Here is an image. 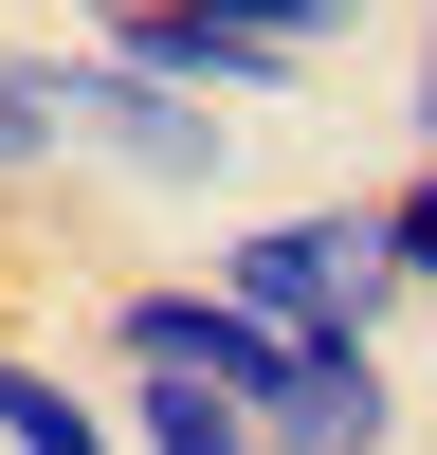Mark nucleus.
I'll list each match as a JSON object with an SVG mask.
<instances>
[{"instance_id": "f257e3e1", "label": "nucleus", "mask_w": 437, "mask_h": 455, "mask_svg": "<svg viewBox=\"0 0 437 455\" xmlns=\"http://www.w3.org/2000/svg\"><path fill=\"white\" fill-rule=\"evenodd\" d=\"M109 364H164V383L237 401L274 455H328V364L291 347V328H255L237 291H201V274H128L109 291Z\"/></svg>"}, {"instance_id": "f03ea898", "label": "nucleus", "mask_w": 437, "mask_h": 455, "mask_svg": "<svg viewBox=\"0 0 437 455\" xmlns=\"http://www.w3.org/2000/svg\"><path fill=\"white\" fill-rule=\"evenodd\" d=\"M364 19H383V0H128V19H91V55L164 73V92H201V109H291Z\"/></svg>"}, {"instance_id": "7ed1b4c3", "label": "nucleus", "mask_w": 437, "mask_h": 455, "mask_svg": "<svg viewBox=\"0 0 437 455\" xmlns=\"http://www.w3.org/2000/svg\"><path fill=\"white\" fill-rule=\"evenodd\" d=\"M201 291H237L291 347H383L401 328V274H383V237H364V201H274V219H237V237H201Z\"/></svg>"}, {"instance_id": "20e7f679", "label": "nucleus", "mask_w": 437, "mask_h": 455, "mask_svg": "<svg viewBox=\"0 0 437 455\" xmlns=\"http://www.w3.org/2000/svg\"><path fill=\"white\" fill-rule=\"evenodd\" d=\"M55 109H73V164H109V182H146V201H218V182H237V109H201V92H164V73H128V55H91V36L55 55Z\"/></svg>"}, {"instance_id": "39448f33", "label": "nucleus", "mask_w": 437, "mask_h": 455, "mask_svg": "<svg viewBox=\"0 0 437 455\" xmlns=\"http://www.w3.org/2000/svg\"><path fill=\"white\" fill-rule=\"evenodd\" d=\"M0 455H128V419H109V383H73L36 328H0Z\"/></svg>"}, {"instance_id": "423d86ee", "label": "nucleus", "mask_w": 437, "mask_h": 455, "mask_svg": "<svg viewBox=\"0 0 437 455\" xmlns=\"http://www.w3.org/2000/svg\"><path fill=\"white\" fill-rule=\"evenodd\" d=\"M109 419H128V455H274V437L237 419V401L164 383V364H109Z\"/></svg>"}, {"instance_id": "0eeeda50", "label": "nucleus", "mask_w": 437, "mask_h": 455, "mask_svg": "<svg viewBox=\"0 0 437 455\" xmlns=\"http://www.w3.org/2000/svg\"><path fill=\"white\" fill-rule=\"evenodd\" d=\"M73 164V109H55V55H36L19 19H0V201H19V182H55Z\"/></svg>"}, {"instance_id": "6e6552de", "label": "nucleus", "mask_w": 437, "mask_h": 455, "mask_svg": "<svg viewBox=\"0 0 437 455\" xmlns=\"http://www.w3.org/2000/svg\"><path fill=\"white\" fill-rule=\"evenodd\" d=\"M364 237H383V274H401V310H437V164H401L383 201H364Z\"/></svg>"}, {"instance_id": "1a4fd4ad", "label": "nucleus", "mask_w": 437, "mask_h": 455, "mask_svg": "<svg viewBox=\"0 0 437 455\" xmlns=\"http://www.w3.org/2000/svg\"><path fill=\"white\" fill-rule=\"evenodd\" d=\"M401 128H419V164H437V0H419V92H401Z\"/></svg>"}]
</instances>
